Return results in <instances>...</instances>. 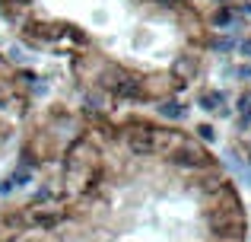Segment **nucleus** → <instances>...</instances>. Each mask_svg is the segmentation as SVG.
Wrapping results in <instances>:
<instances>
[{
	"label": "nucleus",
	"instance_id": "nucleus-2",
	"mask_svg": "<svg viewBox=\"0 0 251 242\" xmlns=\"http://www.w3.org/2000/svg\"><path fill=\"white\" fill-rule=\"evenodd\" d=\"M115 93L124 96V99H143V83L137 80V77H127V74H124L121 80H118Z\"/></svg>",
	"mask_w": 251,
	"mask_h": 242
},
{
	"label": "nucleus",
	"instance_id": "nucleus-19",
	"mask_svg": "<svg viewBox=\"0 0 251 242\" xmlns=\"http://www.w3.org/2000/svg\"><path fill=\"white\" fill-rule=\"evenodd\" d=\"M3 99H6V96H3V86H0V106H3Z\"/></svg>",
	"mask_w": 251,
	"mask_h": 242
},
{
	"label": "nucleus",
	"instance_id": "nucleus-6",
	"mask_svg": "<svg viewBox=\"0 0 251 242\" xmlns=\"http://www.w3.org/2000/svg\"><path fill=\"white\" fill-rule=\"evenodd\" d=\"M223 102H226V93H223V89H210V93L201 96V108L203 112H213V108L223 106Z\"/></svg>",
	"mask_w": 251,
	"mask_h": 242
},
{
	"label": "nucleus",
	"instance_id": "nucleus-13",
	"mask_svg": "<svg viewBox=\"0 0 251 242\" xmlns=\"http://www.w3.org/2000/svg\"><path fill=\"white\" fill-rule=\"evenodd\" d=\"M13 188H16V185H13V179H3V182H0V194H10Z\"/></svg>",
	"mask_w": 251,
	"mask_h": 242
},
{
	"label": "nucleus",
	"instance_id": "nucleus-8",
	"mask_svg": "<svg viewBox=\"0 0 251 242\" xmlns=\"http://www.w3.org/2000/svg\"><path fill=\"white\" fill-rule=\"evenodd\" d=\"M32 220H35L38 226H45V230H51V226H57V223H61V214H35Z\"/></svg>",
	"mask_w": 251,
	"mask_h": 242
},
{
	"label": "nucleus",
	"instance_id": "nucleus-7",
	"mask_svg": "<svg viewBox=\"0 0 251 242\" xmlns=\"http://www.w3.org/2000/svg\"><path fill=\"white\" fill-rule=\"evenodd\" d=\"M210 23H213L216 29H226V26H235V10H232V6H223L220 13H213V16H210Z\"/></svg>",
	"mask_w": 251,
	"mask_h": 242
},
{
	"label": "nucleus",
	"instance_id": "nucleus-5",
	"mask_svg": "<svg viewBox=\"0 0 251 242\" xmlns=\"http://www.w3.org/2000/svg\"><path fill=\"white\" fill-rule=\"evenodd\" d=\"M175 74H181V83H184V80H191V77L197 74V57L181 54V57L175 61Z\"/></svg>",
	"mask_w": 251,
	"mask_h": 242
},
{
	"label": "nucleus",
	"instance_id": "nucleus-4",
	"mask_svg": "<svg viewBox=\"0 0 251 242\" xmlns=\"http://www.w3.org/2000/svg\"><path fill=\"white\" fill-rule=\"evenodd\" d=\"M207 48L216 51V54H229V51L239 48V42H235L232 35H220V38H207Z\"/></svg>",
	"mask_w": 251,
	"mask_h": 242
},
{
	"label": "nucleus",
	"instance_id": "nucleus-11",
	"mask_svg": "<svg viewBox=\"0 0 251 242\" xmlns=\"http://www.w3.org/2000/svg\"><path fill=\"white\" fill-rule=\"evenodd\" d=\"M235 108H239V115H251V93H242L239 102H235Z\"/></svg>",
	"mask_w": 251,
	"mask_h": 242
},
{
	"label": "nucleus",
	"instance_id": "nucleus-12",
	"mask_svg": "<svg viewBox=\"0 0 251 242\" xmlns=\"http://www.w3.org/2000/svg\"><path fill=\"white\" fill-rule=\"evenodd\" d=\"M51 194H54V188H42V191H35V198H32V201H35V204H42V201H48Z\"/></svg>",
	"mask_w": 251,
	"mask_h": 242
},
{
	"label": "nucleus",
	"instance_id": "nucleus-3",
	"mask_svg": "<svg viewBox=\"0 0 251 242\" xmlns=\"http://www.w3.org/2000/svg\"><path fill=\"white\" fill-rule=\"evenodd\" d=\"M156 112H159L166 121H184V115H188V106H181L178 99H166L162 106H156Z\"/></svg>",
	"mask_w": 251,
	"mask_h": 242
},
{
	"label": "nucleus",
	"instance_id": "nucleus-20",
	"mask_svg": "<svg viewBox=\"0 0 251 242\" xmlns=\"http://www.w3.org/2000/svg\"><path fill=\"white\" fill-rule=\"evenodd\" d=\"M213 3H223V0H213Z\"/></svg>",
	"mask_w": 251,
	"mask_h": 242
},
{
	"label": "nucleus",
	"instance_id": "nucleus-15",
	"mask_svg": "<svg viewBox=\"0 0 251 242\" xmlns=\"http://www.w3.org/2000/svg\"><path fill=\"white\" fill-rule=\"evenodd\" d=\"M239 48H242V54H245V57H251V38H245V42H242Z\"/></svg>",
	"mask_w": 251,
	"mask_h": 242
},
{
	"label": "nucleus",
	"instance_id": "nucleus-10",
	"mask_svg": "<svg viewBox=\"0 0 251 242\" xmlns=\"http://www.w3.org/2000/svg\"><path fill=\"white\" fill-rule=\"evenodd\" d=\"M197 137H201V140H207V143H213V140H216L213 124H201V128H197Z\"/></svg>",
	"mask_w": 251,
	"mask_h": 242
},
{
	"label": "nucleus",
	"instance_id": "nucleus-18",
	"mask_svg": "<svg viewBox=\"0 0 251 242\" xmlns=\"http://www.w3.org/2000/svg\"><path fill=\"white\" fill-rule=\"evenodd\" d=\"M242 13H248V16H251V3H245V6H242Z\"/></svg>",
	"mask_w": 251,
	"mask_h": 242
},
{
	"label": "nucleus",
	"instance_id": "nucleus-17",
	"mask_svg": "<svg viewBox=\"0 0 251 242\" xmlns=\"http://www.w3.org/2000/svg\"><path fill=\"white\" fill-rule=\"evenodd\" d=\"M6 3H16V6H25L29 0H6Z\"/></svg>",
	"mask_w": 251,
	"mask_h": 242
},
{
	"label": "nucleus",
	"instance_id": "nucleus-1",
	"mask_svg": "<svg viewBox=\"0 0 251 242\" xmlns=\"http://www.w3.org/2000/svg\"><path fill=\"white\" fill-rule=\"evenodd\" d=\"M207 162H210L207 153L201 147H194V143H181V150L172 153V166H178V169H203Z\"/></svg>",
	"mask_w": 251,
	"mask_h": 242
},
{
	"label": "nucleus",
	"instance_id": "nucleus-9",
	"mask_svg": "<svg viewBox=\"0 0 251 242\" xmlns=\"http://www.w3.org/2000/svg\"><path fill=\"white\" fill-rule=\"evenodd\" d=\"M10 179H13V185L19 188V185H29V182H32V172H29V169H16Z\"/></svg>",
	"mask_w": 251,
	"mask_h": 242
},
{
	"label": "nucleus",
	"instance_id": "nucleus-21",
	"mask_svg": "<svg viewBox=\"0 0 251 242\" xmlns=\"http://www.w3.org/2000/svg\"><path fill=\"white\" fill-rule=\"evenodd\" d=\"M248 166H251V156H248Z\"/></svg>",
	"mask_w": 251,
	"mask_h": 242
},
{
	"label": "nucleus",
	"instance_id": "nucleus-16",
	"mask_svg": "<svg viewBox=\"0 0 251 242\" xmlns=\"http://www.w3.org/2000/svg\"><path fill=\"white\" fill-rule=\"evenodd\" d=\"M156 3H162L166 10H172V6H178V3H184V0H156Z\"/></svg>",
	"mask_w": 251,
	"mask_h": 242
},
{
	"label": "nucleus",
	"instance_id": "nucleus-14",
	"mask_svg": "<svg viewBox=\"0 0 251 242\" xmlns=\"http://www.w3.org/2000/svg\"><path fill=\"white\" fill-rule=\"evenodd\" d=\"M251 128V115H239V131H248Z\"/></svg>",
	"mask_w": 251,
	"mask_h": 242
}]
</instances>
